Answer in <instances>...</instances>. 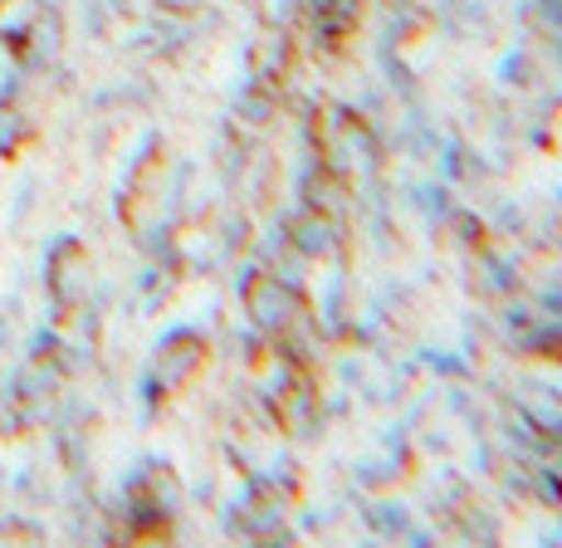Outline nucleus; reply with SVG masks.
I'll return each mask as SVG.
<instances>
[{
	"mask_svg": "<svg viewBox=\"0 0 562 548\" xmlns=\"http://www.w3.org/2000/svg\"><path fill=\"white\" fill-rule=\"evenodd\" d=\"M0 5H5V0H0Z\"/></svg>",
	"mask_w": 562,
	"mask_h": 548,
	"instance_id": "nucleus-1",
	"label": "nucleus"
}]
</instances>
